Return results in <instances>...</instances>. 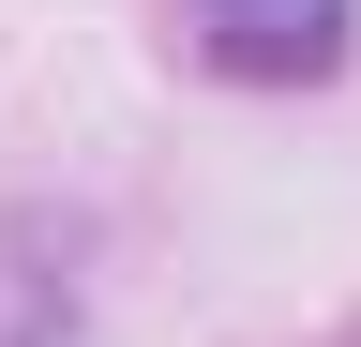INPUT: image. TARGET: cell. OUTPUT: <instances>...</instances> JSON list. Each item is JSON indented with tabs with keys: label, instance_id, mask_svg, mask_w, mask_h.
<instances>
[{
	"label": "cell",
	"instance_id": "obj_1",
	"mask_svg": "<svg viewBox=\"0 0 361 347\" xmlns=\"http://www.w3.org/2000/svg\"><path fill=\"white\" fill-rule=\"evenodd\" d=\"M180 16H196V61H211V76H241V91H301V76L346 61L361 0H180Z\"/></svg>",
	"mask_w": 361,
	"mask_h": 347
}]
</instances>
